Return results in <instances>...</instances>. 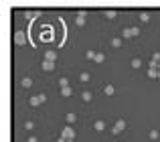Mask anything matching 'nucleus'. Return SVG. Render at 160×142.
<instances>
[{
    "label": "nucleus",
    "mask_w": 160,
    "mask_h": 142,
    "mask_svg": "<svg viewBox=\"0 0 160 142\" xmlns=\"http://www.w3.org/2000/svg\"><path fill=\"white\" fill-rule=\"evenodd\" d=\"M39 12H34V10H24L23 12V18H33V16H37Z\"/></svg>",
    "instance_id": "19"
},
{
    "label": "nucleus",
    "mask_w": 160,
    "mask_h": 142,
    "mask_svg": "<svg viewBox=\"0 0 160 142\" xmlns=\"http://www.w3.org/2000/svg\"><path fill=\"white\" fill-rule=\"evenodd\" d=\"M150 61H160V53H154V55H152V59Z\"/></svg>",
    "instance_id": "28"
},
{
    "label": "nucleus",
    "mask_w": 160,
    "mask_h": 142,
    "mask_svg": "<svg viewBox=\"0 0 160 142\" xmlns=\"http://www.w3.org/2000/svg\"><path fill=\"white\" fill-rule=\"evenodd\" d=\"M148 138H150L152 142H156V140L160 138V132H158V130H150V132H148Z\"/></svg>",
    "instance_id": "10"
},
{
    "label": "nucleus",
    "mask_w": 160,
    "mask_h": 142,
    "mask_svg": "<svg viewBox=\"0 0 160 142\" xmlns=\"http://www.w3.org/2000/svg\"><path fill=\"white\" fill-rule=\"evenodd\" d=\"M73 94V89H71V85H67V87H61V95H65V97H69V95Z\"/></svg>",
    "instance_id": "16"
},
{
    "label": "nucleus",
    "mask_w": 160,
    "mask_h": 142,
    "mask_svg": "<svg viewBox=\"0 0 160 142\" xmlns=\"http://www.w3.org/2000/svg\"><path fill=\"white\" fill-rule=\"evenodd\" d=\"M93 128H95V130H97V132H102L103 128H105V122H103V120H97V122L93 124Z\"/></svg>",
    "instance_id": "13"
},
{
    "label": "nucleus",
    "mask_w": 160,
    "mask_h": 142,
    "mask_svg": "<svg viewBox=\"0 0 160 142\" xmlns=\"http://www.w3.org/2000/svg\"><path fill=\"white\" fill-rule=\"evenodd\" d=\"M122 130H126V122H124V120H118L114 124V128H112V132H114V134H120Z\"/></svg>",
    "instance_id": "4"
},
{
    "label": "nucleus",
    "mask_w": 160,
    "mask_h": 142,
    "mask_svg": "<svg viewBox=\"0 0 160 142\" xmlns=\"http://www.w3.org/2000/svg\"><path fill=\"white\" fill-rule=\"evenodd\" d=\"M20 85H23L24 89H28V87H33V79L31 77H23L20 79Z\"/></svg>",
    "instance_id": "5"
},
{
    "label": "nucleus",
    "mask_w": 160,
    "mask_h": 142,
    "mask_svg": "<svg viewBox=\"0 0 160 142\" xmlns=\"http://www.w3.org/2000/svg\"><path fill=\"white\" fill-rule=\"evenodd\" d=\"M122 45H124V41H122L120 37H114V39H112V47L114 49H120Z\"/></svg>",
    "instance_id": "6"
},
{
    "label": "nucleus",
    "mask_w": 160,
    "mask_h": 142,
    "mask_svg": "<svg viewBox=\"0 0 160 142\" xmlns=\"http://www.w3.org/2000/svg\"><path fill=\"white\" fill-rule=\"evenodd\" d=\"M75 24H77V26H85V18H83V16H77V18H75Z\"/></svg>",
    "instance_id": "22"
},
{
    "label": "nucleus",
    "mask_w": 160,
    "mask_h": 142,
    "mask_svg": "<svg viewBox=\"0 0 160 142\" xmlns=\"http://www.w3.org/2000/svg\"><path fill=\"white\" fill-rule=\"evenodd\" d=\"M59 85H61V87H67V85H69V79H67V77H61V79H59Z\"/></svg>",
    "instance_id": "25"
},
{
    "label": "nucleus",
    "mask_w": 160,
    "mask_h": 142,
    "mask_svg": "<svg viewBox=\"0 0 160 142\" xmlns=\"http://www.w3.org/2000/svg\"><path fill=\"white\" fill-rule=\"evenodd\" d=\"M81 100H83V102H91L93 94H91V91H83V94H81Z\"/></svg>",
    "instance_id": "15"
},
{
    "label": "nucleus",
    "mask_w": 160,
    "mask_h": 142,
    "mask_svg": "<svg viewBox=\"0 0 160 142\" xmlns=\"http://www.w3.org/2000/svg\"><path fill=\"white\" fill-rule=\"evenodd\" d=\"M95 55H97L95 51H87V53H85V59H89V61H95Z\"/></svg>",
    "instance_id": "20"
},
{
    "label": "nucleus",
    "mask_w": 160,
    "mask_h": 142,
    "mask_svg": "<svg viewBox=\"0 0 160 142\" xmlns=\"http://www.w3.org/2000/svg\"><path fill=\"white\" fill-rule=\"evenodd\" d=\"M61 136H63V138H67V140H75V130H73V126H65Z\"/></svg>",
    "instance_id": "3"
},
{
    "label": "nucleus",
    "mask_w": 160,
    "mask_h": 142,
    "mask_svg": "<svg viewBox=\"0 0 160 142\" xmlns=\"http://www.w3.org/2000/svg\"><path fill=\"white\" fill-rule=\"evenodd\" d=\"M122 37H124V39H130V37H132V29H124V31H122Z\"/></svg>",
    "instance_id": "23"
},
{
    "label": "nucleus",
    "mask_w": 160,
    "mask_h": 142,
    "mask_svg": "<svg viewBox=\"0 0 160 142\" xmlns=\"http://www.w3.org/2000/svg\"><path fill=\"white\" fill-rule=\"evenodd\" d=\"M103 14H105V18H107V20H114L115 16H118V12H115V10H105Z\"/></svg>",
    "instance_id": "14"
},
{
    "label": "nucleus",
    "mask_w": 160,
    "mask_h": 142,
    "mask_svg": "<svg viewBox=\"0 0 160 142\" xmlns=\"http://www.w3.org/2000/svg\"><path fill=\"white\" fill-rule=\"evenodd\" d=\"M77 16H83V18H85V16H87V10H79L77 12Z\"/></svg>",
    "instance_id": "29"
},
{
    "label": "nucleus",
    "mask_w": 160,
    "mask_h": 142,
    "mask_svg": "<svg viewBox=\"0 0 160 142\" xmlns=\"http://www.w3.org/2000/svg\"><path fill=\"white\" fill-rule=\"evenodd\" d=\"M130 29H132V37H138L140 33H142V31H140L138 26H130Z\"/></svg>",
    "instance_id": "26"
},
{
    "label": "nucleus",
    "mask_w": 160,
    "mask_h": 142,
    "mask_svg": "<svg viewBox=\"0 0 160 142\" xmlns=\"http://www.w3.org/2000/svg\"><path fill=\"white\" fill-rule=\"evenodd\" d=\"M103 61H105V55L103 53H97L95 55V63H103Z\"/></svg>",
    "instance_id": "24"
},
{
    "label": "nucleus",
    "mask_w": 160,
    "mask_h": 142,
    "mask_svg": "<svg viewBox=\"0 0 160 142\" xmlns=\"http://www.w3.org/2000/svg\"><path fill=\"white\" fill-rule=\"evenodd\" d=\"M114 91H115L114 85H105V87H103V94L105 95H114Z\"/></svg>",
    "instance_id": "18"
},
{
    "label": "nucleus",
    "mask_w": 160,
    "mask_h": 142,
    "mask_svg": "<svg viewBox=\"0 0 160 142\" xmlns=\"http://www.w3.org/2000/svg\"><path fill=\"white\" fill-rule=\"evenodd\" d=\"M148 77L150 79H158V69L156 67H148Z\"/></svg>",
    "instance_id": "8"
},
{
    "label": "nucleus",
    "mask_w": 160,
    "mask_h": 142,
    "mask_svg": "<svg viewBox=\"0 0 160 142\" xmlns=\"http://www.w3.org/2000/svg\"><path fill=\"white\" fill-rule=\"evenodd\" d=\"M33 128H34L33 122H24V130H33Z\"/></svg>",
    "instance_id": "27"
},
{
    "label": "nucleus",
    "mask_w": 160,
    "mask_h": 142,
    "mask_svg": "<svg viewBox=\"0 0 160 142\" xmlns=\"http://www.w3.org/2000/svg\"><path fill=\"white\" fill-rule=\"evenodd\" d=\"M130 65H132V69H140V67H142V59L134 57V59L130 61Z\"/></svg>",
    "instance_id": "9"
},
{
    "label": "nucleus",
    "mask_w": 160,
    "mask_h": 142,
    "mask_svg": "<svg viewBox=\"0 0 160 142\" xmlns=\"http://www.w3.org/2000/svg\"><path fill=\"white\" fill-rule=\"evenodd\" d=\"M89 79H91V75H89L87 71H83V73H81V75H79V81H83V83H87V81H89Z\"/></svg>",
    "instance_id": "17"
},
{
    "label": "nucleus",
    "mask_w": 160,
    "mask_h": 142,
    "mask_svg": "<svg viewBox=\"0 0 160 142\" xmlns=\"http://www.w3.org/2000/svg\"><path fill=\"white\" fill-rule=\"evenodd\" d=\"M45 59L47 61H57V53H55V51H47V53H45Z\"/></svg>",
    "instance_id": "11"
},
{
    "label": "nucleus",
    "mask_w": 160,
    "mask_h": 142,
    "mask_svg": "<svg viewBox=\"0 0 160 142\" xmlns=\"http://www.w3.org/2000/svg\"><path fill=\"white\" fill-rule=\"evenodd\" d=\"M158 79H160V67H158Z\"/></svg>",
    "instance_id": "31"
},
{
    "label": "nucleus",
    "mask_w": 160,
    "mask_h": 142,
    "mask_svg": "<svg viewBox=\"0 0 160 142\" xmlns=\"http://www.w3.org/2000/svg\"><path fill=\"white\" fill-rule=\"evenodd\" d=\"M47 102V95L45 94H39V95H31V106H41V104H45Z\"/></svg>",
    "instance_id": "1"
},
{
    "label": "nucleus",
    "mask_w": 160,
    "mask_h": 142,
    "mask_svg": "<svg viewBox=\"0 0 160 142\" xmlns=\"http://www.w3.org/2000/svg\"><path fill=\"white\" fill-rule=\"evenodd\" d=\"M43 69L45 71H53L55 69V61H43Z\"/></svg>",
    "instance_id": "7"
},
{
    "label": "nucleus",
    "mask_w": 160,
    "mask_h": 142,
    "mask_svg": "<svg viewBox=\"0 0 160 142\" xmlns=\"http://www.w3.org/2000/svg\"><path fill=\"white\" fill-rule=\"evenodd\" d=\"M12 39H14V45H26V35H24L23 31H16Z\"/></svg>",
    "instance_id": "2"
},
{
    "label": "nucleus",
    "mask_w": 160,
    "mask_h": 142,
    "mask_svg": "<svg viewBox=\"0 0 160 142\" xmlns=\"http://www.w3.org/2000/svg\"><path fill=\"white\" fill-rule=\"evenodd\" d=\"M65 118H67V124H71V126H73V124L77 122V116H75L73 112H69V114H67V116H65Z\"/></svg>",
    "instance_id": "12"
},
{
    "label": "nucleus",
    "mask_w": 160,
    "mask_h": 142,
    "mask_svg": "<svg viewBox=\"0 0 160 142\" xmlns=\"http://www.w3.org/2000/svg\"><path fill=\"white\" fill-rule=\"evenodd\" d=\"M26 142H39V138H37V136H31V138H28Z\"/></svg>",
    "instance_id": "30"
},
{
    "label": "nucleus",
    "mask_w": 160,
    "mask_h": 142,
    "mask_svg": "<svg viewBox=\"0 0 160 142\" xmlns=\"http://www.w3.org/2000/svg\"><path fill=\"white\" fill-rule=\"evenodd\" d=\"M140 20H142V23L150 20V12H140Z\"/></svg>",
    "instance_id": "21"
}]
</instances>
